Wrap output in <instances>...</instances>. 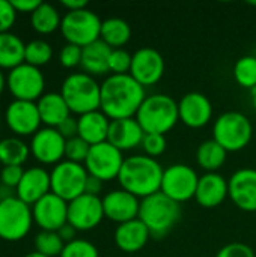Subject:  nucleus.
Listing matches in <instances>:
<instances>
[{"mask_svg":"<svg viewBox=\"0 0 256 257\" xmlns=\"http://www.w3.org/2000/svg\"><path fill=\"white\" fill-rule=\"evenodd\" d=\"M146 96L145 87L130 74H110L101 83L100 110L110 120L136 117Z\"/></svg>","mask_w":256,"mask_h":257,"instance_id":"f257e3e1","label":"nucleus"},{"mask_svg":"<svg viewBox=\"0 0 256 257\" xmlns=\"http://www.w3.org/2000/svg\"><path fill=\"white\" fill-rule=\"evenodd\" d=\"M164 169L148 155L127 157L118 176L122 190L131 193L137 199L149 197L160 191Z\"/></svg>","mask_w":256,"mask_h":257,"instance_id":"f03ea898","label":"nucleus"},{"mask_svg":"<svg viewBox=\"0 0 256 257\" xmlns=\"http://www.w3.org/2000/svg\"><path fill=\"white\" fill-rule=\"evenodd\" d=\"M181 218V205L161 191L140 200L139 220L148 227L151 238L163 239Z\"/></svg>","mask_w":256,"mask_h":257,"instance_id":"7ed1b4c3","label":"nucleus"},{"mask_svg":"<svg viewBox=\"0 0 256 257\" xmlns=\"http://www.w3.org/2000/svg\"><path fill=\"white\" fill-rule=\"evenodd\" d=\"M136 120L145 134L166 136L180 120L178 102L166 93L148 95L136 114Z\"/></svg>","mask_w":256,"mask_h":257,"instance_id":"20e7f679","label":"nucleus"},{"mask_svg":"<svg viewBox=\"0 0 256 257\" xmlns=\"http://www.w3.org/2000/svg\"><path fill=\"white\" fill-rule=\"evenodd\" d=\"M60 95L68 104L71 113L81 116L100 110L101 83L86 72H72L63 80Z\"/></svg>","mask_w":256,"mask_h":257,"instance_id":"39448f33","label":"nucleus"},{"mask_svg":"<svg viewBox=\"0 0 256 257\" xmlns=\"http://www.w3.org/2000/svg\"><path fill=\"white\" fill-rule=\"evenodd\" d=\"M253 137L250 119L240 111L222 113L213 125V139L228 152L244 149Z\"/></svg>","mask_w":256,"mask_h":257,"instance_id":"423d86ee","label":"nucleus"},{"mask_svg":"<svg viewBox=\"0 0 256 257\" xmlns=\"http://www.w3.org/2000/svg\"><path fill=\"white\" fill-rule=\"evenodd\" d=\"M103 20L91 9L66 12L62 17L60 32L66 44H74L81 48L100 39Z\"/></svg>","mask_w":256,"mask_h":257,"instance_id":"0eeeda50","label":"nucleus"},{"mask_svg":"<svg viewBox=\"0 0 256 257\" xmlns=\"http://www.w3.org/2000/svg\"><path fill=\"white\" fill-rule=\"evenodd\" d=\"M32 206L17 196L0 200V239L15 242L27 236L33 224Z\"/></svg>","mask_w":256,"mask_h":257,"instance_id":"6e6552de","label":"nucleus"},{"mask_svg":"<svg viewBox=\"0 0 256 257\" xmlns=\"http://www.w3.org/2000/svg\"><path fill=\"white\" fill-rule=\"evenodd\" d=\"M88 178L89 173L84 164L63 160L50 172L51 193L69 203L71 200L84 194Z\"/></svg>","mask_w":256,"mask_h":257,"instance_id":"1a4fd4ad","label":"nucleus"},{"mask_svg":"<svg viewBox=\"0 0 256 257\" xmlns=\"http://www.w3.org/2000/svg\"><path fill=\"white\" fill-rule=\"evenodd\" d=\"M198 182L199 176L195 169L178 163L164 169L160 191L174 202L183 205L184 202L195 199Z\"/></svg>","mask_w":256,"mask_h":257,"instance_id":"9d476101","label":"nucleus"},{"mask_svg":"<svg viewBox=\"0 0 256 257\" xmlns=\"http://www.w3.org/2000/svg\"><path fill=\"white\" fill-rule=\"evenodd\" d=\"M6 87L14 99L36 102L44 95L45 78L39 68L23 63L8 72Z\"/></svg>","mask_w":256,"mask_h":257,"instance_id":"9b49d317","label":"nucleus"},{"mask_svg":"<svg viewBox=\"0 0 256 257\" xmlns=\"http://www.w3.org/2000/svg\"><path fill=\"white\" fill-rule=\"evenodd\" d=\"M125 158L122 152L109 142L91 146L89 155L84 161V167L91 176L98 178L103 182L118 179Z\"/></svg>","mask_w":256,"mask_h":257,"instance_id":"f8f14e48","label":"nucleus"},{"mask_svg":"<svg viewBox=\"0 0 256 257\" xmlns=\"http://www.w3.org/2000/svg\"><path fill=\"white\" fill-rule=\"evenodd\" d=\"M103 199L98 196L81 194L68 203V223L77 232L95 229L104 220Z\"/></svg>","mask_w":256,"mask_h":257,"instance_id":"ddd939ff","label":"nucleus"},{"mask_svg":"<svg viewBox=\"0 0 256 257\" xmlns=\"http://www.w3.org/2000/svg\"><path fill=\"white\" fill-rule=\"evenodd\" d=\"M164 69L166 63L158 50L152 47H142L133 53L130 75L143 87L157 84L163 78Z\"/></svg>","mask_w":256,"mask_h":257,"instance_id":"4468645a","label":"nucleus"},{"mask_svg":"<svg viewBox=\"0 0 256 257\" xmlns=\"http://www.w3.org/2000/svg\"><path fill=\"white\" fill-rule=\"evenodd\" d=\"M5 120L15 137H33L41 130L42 123L36 102L18 99H14L6 107Z\"/></svg>","mask_w":256,"mask_h":257,"instance_id":"2eb2a0df","label":"nucleus"},{"mask_svg":"<svg viewBox=\"0 0 256 257\" xmlns=\"http://www.w3.org/2000/svg\"><path fill=\"white\" fill-rule=\"evenodd\" d=\"M65 145L66 140L60 136L56 128H41L30 142V154L36 161L56 166L65 158Z\"/></svg>","mask_w":256,"mask_h":257,"instance_id":"dca6fc26","label":"nucleus"},{"mask_svg":"<svg viewBox=\"0 0 256 257\" xmlns=\"http://www.w3.org/2000/svg\"><path fill=\"white\" fill-rule=\"evenodd\" d=\"M32 214L33 221L41 227V230L57 232L68 223V202L53 193H48L32 206Z\"/></svg>","mask_w":256,"mask_h":257,"instance_id":"f3484780","label":"nucleus"},{"mask_svg":"<svg viewBox=\"0 0 256 257\" xmlns=\"http://www.w3.org/2000/svg\"><path fill=\"white\" fill-rule=\"evenodd\" d=\"M180 120L193 130L204 128L213 119V104L201 92H189L178 101Z\"/></svg>","mask_w":256,"mask_h":257,"instance_id":"a211bd4d","label":"nucleus"},{"mask_svg":"<svg viewBox=\"0 0 256 257\" xmlns=\"http://www.w3.org/2000/svg\"><path fill=\"white\" fill-rule=\"evenodd\" d=\"M232 203L244 211L256 212V170L250 167L235 170L228 179Z\"/></svg>","mask_w":256,"mask_h":257,"instance_id":"6ab92c4d","label":"nucleus"},{"mask_svg":"<svg viewBox=\"0 0 256 257\" xmlns=\"http://www.w3.org/2000/svg\"><path fill=\"white\" fill-rule=\"evenodd\" d=\"M103 209L106 218L122 224L139 218L140 199L122 188L113 190L103 197Z\"/></svg>","mask_w":256,"mask_h":257,"instance_id":"aec40b11","label":"nucleus"},{"mask_svg":"<svg viewBox=\"0 0 256 257\" xmlns=\"http://www.w3.org/2000/svg\"><path fill=\"white\" fill-rule=\"evenodd\" d=\"M48 193H51L50 173L42 167L26 169L15 190V196L29 206H33Z\"/></svg>","mask_w":256,"mask_h":257,"instance_id":"412c9836","label":"nucleus"},{"mask_svg":"<svg viewBox=\"0 0 256 257\" xmlns=\"http://www.w3.org/2000/svg\"><path fill=\"white\" fill-rule=\"evenodd\" d=\"M226 197H229V184L223 175L214 172V173H204L202 176H199V182L195 194L198 205L207 209H214L220 206L226 200Z\"/></svg>","mask_w":256,"mask_h":257,"instance_id":"4be33fe9","label":"nucleus"},{"mask_svg":"<svg viewBox=\"0 0 256 257\" xmlns=\"http://www.w3.org/2000/svg\"><path fill=\"white\" fill-rule=\"evenodd\" d=\"M145 131L136 120V117L116 119L110 120L107 142L118 148L121 152L131 151L137 146H142Z\"/></svg>","mask_w":256,"mask_h":257,"instance_id":"5701e85b","label":"nucleus"},{"mask_svg":"<svg viewBox=\"0 0 256 257\" xmlns=\"http://www.w3.org/2000/svg\"><path fill=\"white\" fill-rule=\"evenodd\" d=\"M115 244L124 253H137L143 250L151 238L148 227L139 220H131L118 224L115 230Z\"/></svg>","mask_w":256,"mask_h":257,"instance_id":"b1692460","label":"nucleus"},{"mask_svg":"<svg viewBox=\"0 0 256 257\" xmlns=\"http://www.w3.org/2000/svg\"><path fill=\"white\" fill-rule=\"evenodd\" d=\"M112 50L113 48H110L101 39L86 45L81 51V63H80L83 72L92 77H101L110 74L109 60H110Z\"/></svg>","mask_w":256,"mask_h":257,"instance_id":"393cba45","label":"nucleus"},{"mask_svg":"<svg viewBox=\"0 0 256 257\" xmlns=\"http://www.w3.org/2000/svg\"><path fill=\"white\" fill-rule=\"evenodd\" d=\"M38 111L41 116V122L47 128H57L65 119L71 116V110L65 102L60 92H48L44 93L38 101Z\"/></svg>","mask_w":256,"mask_h":257,"instance_id":"a878e982","label":"nucleus"},{"mask_svg":"<svg viewBox=\"0 0 256 257\" xmlns=\"http://www.w3.org/2000/svg\"><path fill=\"white\" fill-rule=\"evenodd\" d=\"M77 119H78V137L80 139H83L91 146L107 142L110 119L101 110L81 114Z\"/></svg>","mask_w":256,"mask_h":257,"instance_id":"bb28decb","label":"nucleus"},{"mask_svg":"<svg viewBox=\"0 0 256 257\" xmlns=\"http://www.w3.org/2000/svg\"><path fill=\"white\" fill-rule=\"evenodd\" d=\"M26 44L12 32L0 33V69H14L24 63Z\"/></svg>","mask_w":256,"mask_h":257,"instance_id":"cd10ccee","label":"nucleus"},{"mask_svg":"<svg viewBox=\"0 0 256 257\" xmlns=\"http://www.w3.org/2000/svg\"><path fill=\"white\" fill-rule=\"evenodd\" d=\"M226 157L228 151L214 139L204 140L196 149V163L201 169L205 170V173L219 172V169H222V166L226 163Z\"/></svg>","mask_w":256,"mask_h":257,"instance_id":"c85d7f7f","label":"nucleus"},{"mask_svg":"<svg viewBox=\"0 0 256 257\" xmlns=\"http://www.w3.org/2000/svg\"><path fill=\"white\" fill-rule=\"evenodd\" d=\"M131 38V27L130 24L119 18V17H112L103 20L101 24V35L100 39L106 42L110 48H122Z\"/></svg>","mask_w":256,"mask_h":257,"instance_id":"c756f323","label":"nucleus"},{"mask_svg":"<svg viewBox=\"0 0 256 257\" xmlns=\"http://www.w3.org/2000/svg\"><path fill=\"white\" fill-rule=\"evenodd\" d=\"M30 24L36 33L50 35V33L56 32L57 29H60L62 17L53 5L42 2L35 9V12L30 14Z\"/></svg>","mask_w":256,"mask_h":257,"instance_id":"7c9ffc66","label":"nucleus"},{"mask_svg":"<svg viewBox=\"0 0 256 257\" xmlns=\"http://www.w3.org/2000/svg\"><path fill=\"white\" fill-rule=\"evenodd\" d=\"M30 155V146L20 137H6L0 140V163L5 166H23Z\"/></svg>","mask_w":256,"mask_h":257,"instance_id":"2f4dec72","label":"nucleus"},{"mask_svg":"<svg viewBox=\"0 0 256 257\" xmlns=\"http://www.w3.org/2000/svg\"><path fill=\"white\" fill-rule=\"evenodd\" d=\"M234 80L243 89H256V56H241L234 65Z\"/></svg>","mask_w":256,"mask_h":257,"instance_id":"473e14b6","label":"nucleus"},{"mask_svg":"<svg viewBox=\"0 0 256 257\" xmlns=\"http://www.w3.org/2000/svg\"><path fill=\"white\" fill-rule=\"evenodd\" d=\"M53 59V47L44 39H33L26 44L24 63L41 68Z\"/></svg>","mask_w":256,"mask_h":257,"instance_id":"72a5a7b5","label":"nucleus"},{"mask_svg":"<svg viewBox=\"0 0 256 257\" xmlns=\"http://www.w3.org/2000/svg\"><path fill=\"white\" fill-rule=\"evenodd\" d=\"M65 247V242L59 236L57 232H48V230H41L35 236V251L44 254L47 257H56L62 254Z\"/></svg>","mask_w":256,"mask_h":257,"instance_id":"f704fd0d","label":"nucleus"},{"mask_svg":"<svg viewBox=\"0 0 256 257\" xmlns=\"http://www.w3.org/2000/svg\"><path fill=\"white\" fill-rule=\"evenodd\" d=\"M89 151H91V145L77 136L74 139L66 140L65 160L72 161V163H78V164H84V161L89 155Z\"/></svg>","mask_w":256,"mask_h":257,"instance_id":"c9c22d12","label":"nucleus"},{"mask_svg":"<svg viewBox=\"0 0 256 257\" xmlns=\"http://www.w3.org/2000/svg\"><path fill=\"white\" fill-rule=\"evenodd\" d=\"M60 257H100L98 248L86 239H74L65 244Z\"/></svg>","mask_w":256,"mask_h":257,"instance_id":"e433bc0d","label":"nucleus"},{"mask_svg":"<svg viewBox=\"0 0 256 257\" xmlns=\"http://www.w3.org/2000/svg\"><path fill=\"white\" fill-rule=\"evenodd\" d=\"M131 60H133V54H130L127 50H124V48L112 50L110 60H109V69H110V74H115V75L130 74V69H131Z\"/></svg>","mask_w":256,"mask_h":257,"instance_id":"4c0bfd02","label":"nucleus"},{"mask_svg":"<svg viewBox=\"0 0 256 257\" xmlns=\"http://www.w3.org/2000/svg\"><path fill=\"white\" fill-rule=\"evenodd\" d=\"M167 148V140L166 136L161 134H145L143 142H142V149L145 151V155L155 158L163 155Z\"/></svg>","mask_w":256,"mask_h":257,"instance_id":"58836bf2","label":"nucleus"},{"mask_svg":"<svg viewBox=\"0 0 256 257\" xmlns=\"http://www.w3.org/2000/svg\"><path fill=\"white\" fill-rule=\"evenodd\" d=\"M81 51L83 48L74 44H65L59 53V62L63 68L72 69L80 66L81 63Z\"/></svg>","mask_w":256,"mask_h":257,"instance_id":"ea45409f","label":"nucleus"},{"mask_svg":"<svg viewBox=\"0 0 256 257\" xmlns=\"http://www.w3.org/2000/svg\"><path fill=\"white\" fill-rule=\"evenodd\" d=\"M23 175H24L23 166H5L0 172V184L11 190H17Z\"/></svg>","mask_w":256,"mask_h":257,"instance_id":"a19ab883","label":"nucleus"},{"mask_svg":"<svg viewBox=\"0 0 256 257\" xmlns=\"http://www.w3.org/2000/svg\"><path fill=\"white\" fill-rule=\"evenodd\" d=\"M17 14L9 0H0V33H8L14 27Z\"/></svg>","mask_w":256,"mask_h":257,"instance_id":"79ce46f5","label":"nucleus"},{"mask_svg":"<svg viewBox=\"0 0 256 257\" xmlns=\"http://www.w3.org/2000/svg\"><path fill=\"white\" fill-rule=\"evenodd\" d=\"M216 257H256L252 247L243 242H231L222 247Z\"/></svg>","mask_w":256,"mask_h":257,"instance_id":"37998d69","label":"nucleus"},{"mask_svg":"<svg viewBox=\"0 0 256 257\" xmlns=\"http://www.w3.org/2000/svg\"><path fill=\"white\" fill-rule=\"evenodd\" d=\"M56 130L60 133V136H62L65 140L74 139V137L78 136V119L74 117V116H69V117L65 119Z\"/></svg>","mask_w":256,"mask_h":257,"instance_id":"c03bdc74","label":"nucleus"},{"mask_svg":"<svg viewBox=\"0 0 256 257\" xmlns=\"http://www.w3.org/2000/svg\"><path fill=\"white\" fill-rule=\"evenodd\" d=\"M12 6L15 8L17 12L21 14H32L35 12V9L42 3L41 0H11Z\"/></svg>","mask_w":256,"mask_h":257,"instance_id":"a18cd8bd","label":"nucleus"},{"mask_svg":"<svg viewBox=\"0 0 256 257\" xmlns=\"http://www.w3.org/2000/svg\"><path fill=\"white\" fill-rule=\"evenodd\" d=\"M103 185H104L103 181H100L98 178L89 175V178H88V181H86L84 193H86V194H91V196H98V197H100V193L103 191Z\"/></svg>","mask_w":256,"mask_h":257,"instance_id":"49530a36","label":"nucleus"},{"mask_svg":"<svg viewBox=\"0 0 256 257\" xmlns=\"http://www.w3.org/2000/svg\"><path fill=\"white\" fill-rule=\"evenodd\" d=\"M57 233H59V236L62 238V241H63L65 244H68V242H71V241L77 239V238H75L77 230H75L69 223H66L65 226H62V227L57 230Z\"/></svg>","mask_w":256,"mask_h":257,"instance_id":"de8ad7c7","label":"nucleus"},{"mask_svg":"<svg viewBox=\"0 0 256 257\" xmlns=\"http://www.w3.org/2000/svg\"><path fill=\"white\" fill-rule=\"evenodd\" d=\"M60 5L68 11H80V9H86L88 8V0H62Z\"/></svg>","mask_w":256,"mask_h":257,"instance_id":"09e8293b","label":"nucleus"},{"mask_svg":"<svg viewBox=\"0 0 256 257\" xmlns=\"http://www.w3.org/2000/svg\"><path fill=\"white\" fill-rule=\"evenodd\" d=\"M5 87H6V77H5L3 71L0 69V96H2V93L5 90Z\"/></svg>","mask_w":256,"mask_h":257,"instance_id":"8fccbe9b","label":"nucleus"},{"mask_svg":"<svg viewBox=\"0 0 256 257\" xmlns=\"http://www.w3.org/2000/svg\"><path fill=\"white\" fill-rule=\"evenodd\" d=\"M24 257H47V256H44V254H41V253H38V251H33V253L26 254Z\"/></svg>","mask_w":256,"mask_h":257,"instance_id":"3c124183","label":"nucleus"},{"mask_svg":"<svg viewBox=\"0 0 256 257\" xmlns=\"http://www.w3.org/2000/svg\"><path fill=\"white\" fill-rule=\"evenodd\" d=\"M252 102H253V107H255L256 110V89L252 90Z\"/></svg>","mask_w":256,"mask_h":257,"instance_id":"603ef678","label":"nucleus"}]
</instances>
